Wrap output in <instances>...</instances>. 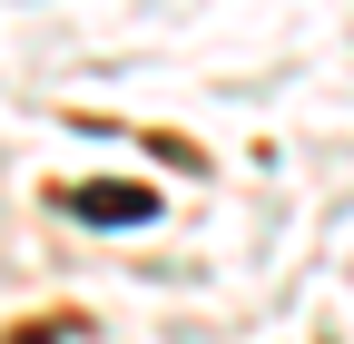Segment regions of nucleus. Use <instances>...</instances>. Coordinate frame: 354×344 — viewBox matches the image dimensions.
<instances>
[{
  "mask_svg": "<svg viewBox=\"0 0 354 344\" xmlns=\"http://www.w3.org/2000/svg\"><path fill=\"white\" fill-rule=\"evenodd\" d=\"M69 217H79V227H148V217H158V187H128V178L69 187Z\"/></svg>",
  "mask_w": 354,
  "mask_h": 344,
  "instance_id": "obj_1",
  "label": "nucleus"
}]
</instances>
